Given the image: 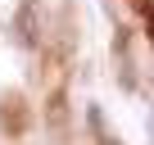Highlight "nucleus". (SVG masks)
<instances>
[{"instance_id":"nucleus-1","label":"nucleus","mask_w":154,"mask_h":145,"mask_svg":"<svg viewBox=\"0 0 154 145\" xmlns=\"http://www.w3.org/2000/svg\"><path fill=\"white\" fill-rule=\"evenodd\" d=\"M23 118H27V113H23V95H18V91H5V100H0V122H5V131L18 136V131H23Z\"/></svg>"},{"instance_id":"nucleus-2","label":"nucleus","mask_w":154,"mask_h":145,"mask_svg":"<svg viewBox=\"0 0 154 145\" xmlns=\"http://www.w3.org/2000/svg\"><path fill=\"white\" fill-rule=\"evenodd\" d=\"M45 122H50V145H68V109H63V95L50 100Z\"/></svg>"},{"instance_id":"nucleus-3","label":"nucleus","mask_w":154,"mask_h":145,"mask_svg":"<svg viewBox=\"0 0 154 145\" xmlns=\"http://www.w3.org/2000/svg\"><path fill=\"white\" fill-rule=\"evenodd\" d=\"M86 122H91V136H95V145H122V136H118L113 127H104V113H100V104H91V109H86Z\"/></svg>"},{"instance_id":"nucleus-4","label":"nucleus","mask_w":154,"mask_h":145,"mask_svg":"<svg viewBox=\"0 0 154 145\" xmlns=\"http://www.w3.org/2000/svg\"><path fill=\"white\" fill-rule=\"evenodd\" d=\"M149 9H154V0H149Z\"/></svg>"}]
</instances>
